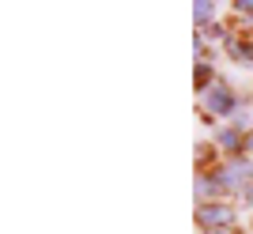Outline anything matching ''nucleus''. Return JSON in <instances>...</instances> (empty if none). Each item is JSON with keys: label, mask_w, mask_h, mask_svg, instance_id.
<instances>
[{"label": "nucleus", "mask_w": 253, "mask_h": 234, "mask_svg": "<svg viewBox=\"0 0 253 234\" xmlns=\"http://www.w3.org/2000/svg\"><path fill=\"white\" fill-rule=\"evenodd\" d=\"M201 106L208 110L211 117H238V114H242V106H238V95H234V91L223 83V79H219V83H211L208 91L201 95Z\"/></svg>", "instance_id": "nucleus-1"}, {"label": "nucleus", "mask_w": 253, "mask_h": 234, "mask_svg": "<svg viewBox=\"0 0 253 234\" xmlns=\"http://www.w3.org/2000/svg\"><path fill=\"white\" fill-rule=\"evenodd\" d=\"M234 223V208L223 200H211V204H197V227L208 234L215 231H227V227Z\"/></svg>", "instance_id": "nucleus-2"}, {"label": "nucleus", "mask_w": 253, "mask_h": 234, "mask_svg": "<svg viewBox=\"0 0 253 234\" xmlns=\"http://www.w3.org/2000/svg\"><path fill=\"white\" fill-rule=\"evenodd\" d=\"M215 178H219V185L223 189H250L253 185V162H246V159H234V162H227V166H215Z\"/></svg>", "instance_id": "nucleus-3"}, {"label": "nucleus", "mask_w": 253, "mask_h": 234, "mask_svg": "<svg viewBox=\"0 0 253 234\" xmlns=\"http://www.w3.org/2000/svg\"><path fill=\"white\" fill-rule=\"evenodd\" d=\"M227 53H231L238 64L253 68V38H227Z\"/></svg>", "instance_id": "nucleus-4"}, {"label": "nucleus", "mask_w": 253, "mask_h": 234, "mask_svg": "<svg viewBox=\"0 0 253 234\" xmlns=\"http://www.w3.org/2000/svg\"><path fill=\"white\" fill-rule=\"evenodd\" d=\"M215 144H219L223 151H246V132H238L234 125H227V128L215 132Z\"/></svg>", "instance_id": "nucleus-5"}, {"label": "nucleus", "mask_w": 253, "mask_h": 234, "mask_svg": "<svg viewBox=\"0 0 253 234\" xmlns=\"http://www.w3.org/2000/svg\"><path fill=\"white\" fill-rule=\"evenodd\" d=\"M215 11H219V4L201 0V4H193V23H197L201 31H211V27H215Z\"/></svg>", "instance_id": "nucleus-6"}, {"label": "nucleus", "mask_w": 253, "mask_h": 234, "mask_svg": "<svg viewBox=\"0 0 253 234\" xmlns=\"http://www.w3.org/2000/svg\"><path fill=\"white\" fill-rule=\"evenodd\" d=\"M193 83H197V91H201V95L208 91L211 83H219V79H215V68H211V64L204 61V57L197 61V68H193Z\"/></svg>", "instance_id": "nucleus-7"}, {"label": "nucleus", "mask_w": 253, "mask_h": 234, "mask_svg": "<svg viewBox=\"0 0 253 234\" xmlns=\"http://www.w3.org/2000/svg\"><path fill=\"white\" fill-rule=\"evenodd\" d=\"M234 11H242V19L253 27V4H250V0H238V4H234Z\"/></svg>", "instance_id": "nucleus-8"}, {"label": "nucleus", "mask_w": 253, "mask_h": 234, "mask_svg": "<svg viewBox=\"0 0 253 234\" xmlns=\"http://www.w3.org/2000/svg\"><path fill=\"white\" fill-rule=\"evenodd\" d=\"M246 155H253V132H246Z\"/></svg>", "instance_id": "nucleus-9"}, {"label": "nucleus", "mask_w": 253, "mask_h": 234, "mask_svg": "<svg viewBox=\"0 0 253 234\" xmlns=\"http://www.w3.org/2000/svg\"><path fill=\"white\" fill-rule=\"evenodd\" d=\"M246 200H250V204H253V185H250V189H246Z\"/></svg>", "instance_id": "nucleus-10"}, {"label": "nucleus", "mask_w": 253, "mask_h": 234, "mask_svg": "<svg viewBox=\"0 0 253 234\" xmlns=\"http://www.w3.org/2000/svg\"><path fill=\"white\" fill-rule=\"evenodd\" d=\"M215 234H234V227H227V231H215Z\"/></svg>", "instance_id": "nucleus-11"}]
</instances>
